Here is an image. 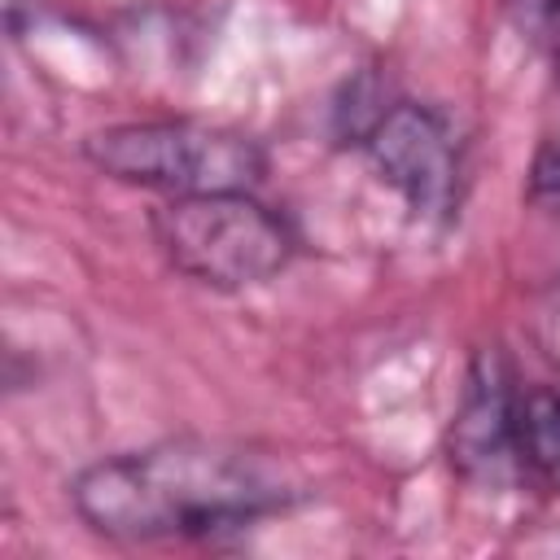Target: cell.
I'll return each instance as SVG.
<instances>
[{
  "instance_id": "cell-6",
  "label": "cell",
  "mask_w": 560,
  "mask_h": 560,
  "mask_svg": "<svg viewBox=\"0 0 560 560\" xmlns=\"http://www.w3.org/2000/svg\"><path fill=\"white\" fill-rule=\"evenodd\" d=\"M521 451L525 468L560 486V394H534L521 407Z\"/></svg>"
},
{
  "instance_id": "cell-5",
  "label": "cell",
  "mask_w": 560,
  "mask_h": 560,
  "mask_svg": "<svg viewBox=\"0 0 560 560\" xmlns=\"http://www.w3.org/2000/svg\"><path fill=\"white\" fill-rule=\"evenodd\" d=\"M521 407L503 363L490 354L472 368L464 402L451 424V464L477 481H503L516 468H525L521 451Z\"/></svg>"
},
{
  "instance_id": "cell-2",
  "label": "cell",
  "mask_w": 560,
  "mask_h": 560,
  "mask_svg": "<svg viewBox=\"0 0 560 560\" xmlns=\"http://www.w3.org/2000/svg\"><path fill=\"white\" fill-rule=\"evenodd\" d=\"M83 158L118 184L153 188L166 197L254 192L267 175V153L258 140L192 118L101 127L83 140Z\"/></svg>"
},
{
  "instance_id": "cell-4",
  "label": "cell",
  "mask_w": 560,
  "mask_h": 560,
  "mask_svg": "<svg viewBox=\"0 0 560 560\" xmlns=\"http://www.w3.org/2000/svg\"><path fill=\"white\" fill-rule=\"evenodd\" d=\"M368 162L376 175L402 192L416 214H446L459 197V144L446 118L429 105L398 101L372 118L363 131Z\"/></svg>"
},
{
  "instance_id": "cell-7",
  "label": "cell",
  "mask_w": 560,
  "mask_h": 560,
  "mask_svg": "<svg viewBox=\"0 0 560 560\" xmlns=\"http://www.w3.org/2000/svg\"><path fill=\"white\" fill-rule=\"evenodd\" d=\"M508 9L529 35L560 39V0H508Z\"/></svg>"
},
{
  "instance_id": "cell-3",
  "label": "cell",
  "mask_w": 560,
  "mask_h": 560,
  "mask_svg": "<svg viewBox=\"0 0 560 560\" xmlns=\"http://www.w3.org/2000/svg\"><path fill=\"white\" fill-rule=\"evenodd\" d=\"M153 236L175 271L197 284L236 293L280 276L298 236L280 210L254 192H192L153 210Z\"/></svg>"
},
{
  "instance_id": "cell-1",
  "label": "cell",
  "mask_w": 560,
  "mask_h": 560,
  "mask_svg": "<svg viewBox=\"0 0 560 560\" xmlns=\"http://www.w3.org/2000/svg\"><path fill=\"white\" fill-rule=\"evenodd\" d=\"M289 472L262 451L171 438L88 464L70 481L79 521L118 542L206 538L241 529L293 499Z\"/></svg>"
}]
</instances>
